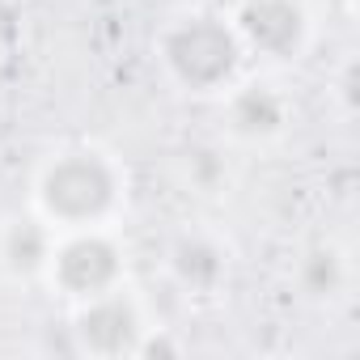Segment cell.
I'll return each mask as SVG.
<instances>
[{
	"instance_id": "cell-1",
	"label": "cell",
	"mask_w": 360,
	"mask_h": 360,
	"mask_svg": "<svg viewBox=\"0 0 360 360\" xmlns=\"http://www.w3.org/2000/svg\"><path fill=\"white\" fill-rule=\"evenodd\" d=\"M119 204V169L94 153L77 148L56 157L39 178V208L47 221L64 229H94Z\"/></svg>"
},
{
	"instance_id": "cell-2",
	"label": "cell",
	"mask_w": 360,
	"mask_h": 360,
	"mask_svg": "<svg viewBox=\"0 0 360 360\" xmlns=\"http://www.w3.org/2000/svg\"><path fill=\"white\" fill-rule=\"evenodd\" d=\"M161 60L183 89L212 94L233 81L242 64V39L225 18L191 13V18H178L161 34Z\"/></svg>"
},
{
	"instance_id": "cell-3",
	"label": "cell",
	"mask_w": 360,
	"mask_h": 360,
	"mask_svg": "<svg viewBox=\"0 0 360 360\" xmlns=\"http://www.w3.org/2000/svg\"><path fill=\"white\" fill-rule=\"evenodd\" d=\"M56 288L72 301H89L102 297L119 284L123 276V255L119 246L98 233V229H72L60 246H51V263H47Z\"/></svg>"
},
{
	"instance_id": "cell-4",
	"label": "cell",
	"mask_w": 360,
	"mask_h": 360,
	"mask_svg": "<svg viewBox=\"0 0 360 360\" xmlns=\"http://www.w3.org/2000/svg\"><path fill=\"white\" fill-rule=\"evenodd\" d=\"M233 30L242 47L267 60H297L309 39V13L301 0H242Z\"/></svg>"
},
{
	"instance_id": "cell-5",
	"label": "cell",
	"mask_w": 360,
	"mask_h": 360,
	"mask_svg": "<svg viewBox=\"0 0 360 360\" xmlns=\"http://www.w3.org/2000/svg\"><path fill=\"white\" fill-rule=\"evenodd\" d=\"M77 339L85 352L94 356H123V352H136L140 335H144V322L136 314V305L123 297V292H102V297H89L72 322Z\"/></svg>"
},
{
	"instance_id": "cell-6",
	"label": "cell",
	"mask_w": 360,
	"mask_h": 360,
	"mask_svg": "<svg viewBox=\"0 0 360 360\" xmlns=\"http://www.w3.org/2000/svg\"><path fill=\"white\" fill-rule=\"evenodd\" d=\"M169 267H174V276H178V284H183V288L212 292L229 276V255L208 233H183V238L174 242V250H169Z\"/></svg>"
},
{
	"instance_id": "cell-7",
	"label": "cell",
	"mask_w": 360,
	"mask_h": 360,
	"mask_svg": "<svg viewBox=\"0 0 360 360\" xmlns=\"http://www.w3.org/2000/svg\"><path fill=\"white\" fill-rule=\"evenodd\" d=\"M288 102L271 85H242L229 98V131L242 140H267L284 127Z\"/></svg>"
},
{
	"instance_id": "cell-8",
	"label": "cell",
	"mask_w": 360,
	"mask_h": 360,
	"mask_svg": "<svg viewBox=\"0 0 360 360\" xmlns=\"http://www.w3.org/2000/svg\"><path fill=\"white\" fill-rule=\"evenodd\" d=\"M51 229L43 221H13L0 238V259L13 276H39L51 263Z\"/></svg>"
},
{
	"instance_id": "cell-9",
	"label": "cell",
	"mask_w": 360,
	"mask_h": 360,
	"mask_svg": "<svg viewBox=\"0 0 360 360\" xmlns=\"http://www.w3.org/2000/svg\"><path fill=\"white\" fill-rule=\"evenodd\" d=\"M297 276H301V288H305L309 297H335V292L343 288V259H339V250L318 246V250H309V255L301 259Z\"/></svg>"
},
{
	"instance_id": "cell-10",
	"label": "cell",
	"mask_w": 360,
	"mask_h": 360,
	"mask_svg": "<svg viewBox=\"0 0 360 360\" xmlns=\"http://www.w3.org/2000/svg\"><path fill=\"white\" fill-rule=\"evenodd\" d=\"M18 30H22V13L9 5V0H0V47L13 43V39H18Z\"/></svg>"
},
{
	"instance_id": "cell-11",
	"label": "cell",
	"mask_w": 360,
	"mask_h": 360,
	"mask_svg": "<svg viewBox=\"0 0 360 360\" xmlns=\"http://www.w3.org/2000/svg\"><path fill=\"white\" fill-rule=\"evenodd\" d=\"M136 352H140V356H178L183 347H178L174 339H165V335H153V339H144V335H140Z\"/></svg>"
}]
</instances>
